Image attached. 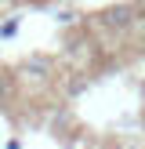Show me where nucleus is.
Masks as SVG:
<instances>
[{"instance_id": "obj_1", "label": "nucleus", "mask_w": 145, "mask_h": 149, "mask_svg": "<svg viewBox=\"0 0 145 149\" xmlns=\"http://www.w3.org/2000/svg\"><path fill=\"white\" fill-rule=\"evenodd\" d=\"M102 26L113 29V33H130L138 26V15H134V4H113L102 11Z\"/></svg>"}, {"instance_id": "obj_2", "label": "nucleus", "mask_w": 145, "mask_h": 149, "mask_svg": "<svg viewBox=\"0 0 145 149\" xmlns=\"http://www.w3.org/2000/svg\"><path fill=\"white\" fill-rule=\"evenodd\" d=\"M18 73H22V77H26V80L33 77L36 84H47V80L55 77V62H51L47 55H29L26 62L18 65Z\"/></svg>"}, {"instance_id": "obj_3", "label": "nucleus", "mask_w": 145, "mask_h": 149, "mask_svg": "<svg viewBox=\"0 0 145 149\" xmlns=\"http://www.w3.org/2000/svg\"><path fill=\"white\" fill-rule=\"evenodd\" d=\"M7 106H11V80L0 77V113H7Z\"/></svg>"}, {"instance_id": "obj_4", "label": "nucleus", "mask_w": 145, "mask_h": 149, "mask_svg": "<svg viewBox=\"0 0 145 149\" xmlns=\"http://www.w3.org/2000/svg\"><path fill=\"white\" fill-rule=\"evenodd\" d=\"M14 33H18V15H11V18L0 26V36H4V40H7V36H14Z\"/></svg>"}, {"instance_id": "obj_5", "label": "nucleus", "mask_w": 145, "mask_h": 149, "mask_svg": "<svg viewBox=\"0 0 145 149\" xmlns=\"http://www.w3.org/2000/svg\"><path fill=\"white\" fill-rule=\"evenodd\" d=\"M134 15H138V26L145 29V0H134Z\"/></svg>"}, {"instance_id": "obj_6", "label": "nucleus", "mask_w": 145, "mask_h": 149, "mask_svg": "<svg viewBox=\"0 0 145 149\" xmlns=\"http://www.w3.org/2000/svg\"><path fill=\"white\" fill-rule=\"evenodd\" d=\"M98 149H123V146H120V142H102Z\"/></svg>"}, {"instance_id": "obj_7", "label": "nucleus", "mask_w": 145, "mask_h": 149, "mask_svg": "<svg viewBox=\"0 0 145 149\" xmlns=\"http://www.w3.org/2000/svg\"><path fill=\"white\" fill-rule=\"evenodd\" d=\"M7 149H22V142H18V138H11V142H7Z\"/></svg>"}, {"instance_id": "obj_8", "label": "nucleus", "mask_w": 145, "mask_h": 149, "mask_svg": "<svg viewBox=\"0 0 145 149\" xmlns=\"http://www.w3.org/2000/svg\"><path fill=\"white\" fill-rule=\"evenodd\" d=\"M142 135H145V113H142Z\"/></svg>"}, {"instance_id": "obj_9", "label": "nucleus", "mask_w": 145, "mask_h": 149, "mask_svg": "<svg viewBox=\"0 0 145 149\" xmlns=\"http://www.w3.org/2000/svg\"><path fill=\"white\" fill-rule=\"evenodd\" d=\"M4 4H7V0H0V7H4Z\"/></svg>"}]
</instances>
